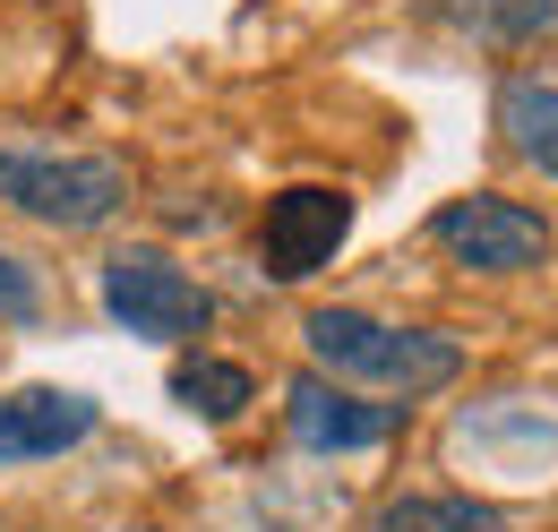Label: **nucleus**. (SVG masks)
I'll return each instance as SVG.
<instances>
[{
	"label": "nucleus",
	"mask_w": 558,
	"mask_h": 532,
	"mask_svg": "<svg viewBox=\"0 0 558 532\" xmlns=\"http://www.w3.org/2000/svg\"><path fill=\"white\" fill-rule=\"evenodd\" d=\"M310 361L327 370V378H344V387H369V396H396V403H421L438 396V387H456V370H464V343L438 327H387V318H369V310H310Z\"/></svg>",
	"instance_id": "obj_1"
},
{
	"label": "nucleus",
	"mask_w": 558,
	"mask_h": 532,
	"mask_svg": "<svg viewBox=\"0 0 558 532\" xmlns=\"http://www.w3.org/2000/svg\"><path fill=\"white\" fill-rule=\"evenodd\" d=\"M0 198L52 232H95L130 206V172L112 155H52V146H0Z\"/></svg>",
	"instance_id": "obj_2"
},
{
	"label": "nucleus",
	"mask_w": 558,
	"mask_h": 532,
	"mask_svg": "<svg viewBox=\"0 0 558 532\" xmlns=\"http://www.w3.org/2000/svg\"><path fill=\"white\" fill-rule=\"evenodd\" d=\"M104 310L146 343H198L215 327V301L163 250H112L104 258Z\"/></svg>",
	"instance_id": "obj_3"
},
{
	"label": "nucleus",
	"mask_w": 558,
	"mask_h": 532,
	"mask_svg": "<svg viewBox=\"0 0 558 532\" xmlns=\"http://www.w3.org/2000/svg\"><path fill=\"white\" fill-rule=\"evenodd\" d=\"M429 241L473 275H524L550 258V215H533L524 198H447L429 215Z\"/></svg>",
	"instance_id": "obj_4"
},
{
	"label": "nucleus",
	"mask_w": 558,
	"mask_h": 532,
	"mask_svg": "<svg viewBox=\"0 0 558 532\" xmlns=\"http://www.w3.org/2000/svg\"><path fill=\"white\" fill-rule=\"evenodd\" d=\"M404 412H413V403H396V396L369 403L361 387L310 370V378H292V396H283V430H292V447H310V456H369V447H387V438L404 430Z\"/></svg>",
	"instance_id": "obj_5"
},
{
	"label": "nucleus",
	"mask_w": 558,
	"mask_h": 532,
	"mask_svg": "<svg viewBox=\"0 0 558 532\" xmlns=\"http://www.w3.org/2000/svg\"><path fill=\"white\" fill-rule=\"evenodd\" d=\"M344 232H352V198H344V190H327V181H301V190L267 198L258 266H267L276 283H310L318 266L344 250Z\"/></svg>",
	"instance_id": "obj_6"
},
{
	"label": "nucleus",
	"mask_w": 558,
	"mask_h": 532,
	"mask_svg": "<svg viewBox=\"0 0 558 532\" xmlns=\"http://www.w3.org/2000/svg\"><path fill=\"white\" fill-rule=\"evenodd\" d=\"M95 421H104V403L77 387H17V396H0V464H52L95 438Z\"/></svg>",
	"instance_id": "obj_7"
},
{
	"label": "nucleus",
	"mask_w": 558,
	"mask_h": 532,
	"mask_svg": "<svg viewBox=\"0 0 558 532\" xmlns=\"http://www.w3.org/2000/svg\"><path fill=\"white\" fill-rule=\"evenodd\" d=\"M413 9L464 44H489V52H524L558 26V0H413Z\"/></svg>",
	"instance_id": "obj_8"
},
{
	"label": "nucleus",
	"mask_w": 558,
	"mask_h": 532,
	"mask_svg": "<svg viewBox=\"0 0 558 532\" xmlns=\"http://www.w3.org/2000/svg\"><path fill=\"white\" fill-rule=\"evenodd\" d=\"M361 532H515V524H507V507H489V498H456V489H404V498H387V507H378Z\"/></svg>",
	"instance_id": "obj_9"
},
{
	"label": "nucleus",
	"mask_w": 558,
	"mask_h": 532,
	"mask_svg": "<svg viewBox=\"0 0 558 532\" xmlns=\"http://www.w3.org/2000/svg\"><path fill=\"white\" fill-rule=\"evenodd\" d=\"M498 130H507V146H515L542 181H558V86L507 77V86H498Z\"/></svg>",
	"instance_id": "obj_10"
},
{
	"label": "nucleus",
	"mask_w": 558,
	"mask_h": 532,
	"mask_svg": "<svg viewBox=\"0 0 558 532\" xmlns=\"http://www.w3.org/2000/svg\"><path fill=\"white\" fill-rule=\"evenodd\" d=\"M172 396L190 403V412H207V421H241V412L258 403V387H250V370H241V361L198 352V361H181V370H172Z\"/></svg>",
	"instance_id": "obj_11"
},
{
	"label": "nucleus",
	"mask_w": 558,
	"mask_h": 532,
	"mask_svg": "<svg viewBox=\"0 0 558 532\" xmlns=\"http://www.w3.org/2000/svg\"><path fill=\"white\" fill-rule=\"evenodd\" d=\"M0 318H9V327H35V318H44V283H35V266H17L9 250H0Z\"/></svg>",
	"instance_id": "obj_12"
}]
</instances>
